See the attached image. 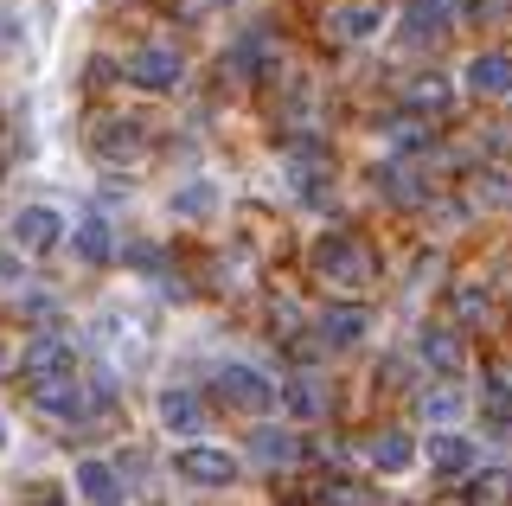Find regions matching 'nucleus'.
<instances>
[{
  "label": "nucleus",
  "instance_id": "f257e3e1",
  "mask_svg": "<svg viewBox=\"0 0 512 506\" xmlns=\"http://www.w3.org/2000/svg\"><path fill=\"white\" fill-rule=\"evenodd\" d=\"M314 270L327 276V282H340V289H365V282H372V257H365L359 237L327 231V237L314 244Z\"/></svg>",
  "mask_w": 512,
  "mask_h": 506
},
{
  "label": "nucleus",
  "instance_id": "f03ea898",
  "mask_svg": "<svg viewBox=\"0 0 512 506\" xmlns=\"http://www.w3.org/2000/svg\"><path fill=\"white\" fill-rule=\"evenodd\" d=\"M212 385H218V398H224V404L256 410V417H263V410H276V398H282V385H276V378H263L256 366H244V359H224Z\"/></svg>",
  "mask_w": 512,
  "mask_h": 506
},
{
  "label": "nucleus",
  "instance_id": "7ed1b4c3",
  "mask_svg": "<svg viewBox=\"0 0 512 506\" xmlns=\"http://www.w3.org/2000/svg\"><path fill=\"white\" fill-rule=\"evenodd\" d=\"M90 154H96V161H109V167L141 161V154H148V135H141L135 116H103V122L90 129Z\"/></svg>",
  "mask_w": 512,
  "mask_h": 506
},
{
  "label": "nucleus",
  "instance_id": "20e7f679",
  "mask_svg": "<svg viewBox=\"0 0 512 506\" xmlns=\"http://www.w3.org/2000/svg\"><path fill=\"white\" fill-rule=\"evenodd\" d=\"M128 84H141V90H180V77H186V58L173 52V45H141V52H128Z\"/></svg>",
  "mask_w": 512,
  "mask_h": 506
},
{
  "label": "nucleus",
  "instance_id": "39448f33",
  "mask_svg": "<svg viewBox=\"0 0 512 506\" xmlns=\"http://www.w3.org/2000/svg\"><path fill=\"white\" fill-rule=\"evenodd\" d=\"M58 237H64V212H58V205H20V212H13V244H20L26 257L58 250Z\"/></svg>",
  "mask_w": 512,
  "mask_h": 506
},
{
  "label": "nucleus",
  "instance_id": "423d86ee",
  "mask_svg": "<svg viewBox=\"0 0 512 506\" xmlns=\"http://www.w3.org/2000/svg\"><path fill=\"white\" fill-rule=\"evenodd\" d=\"M20 372L32 385H52V378H71V340L64 334H32L20 346Z\"/></svg>",
  "mask_w": 512,
  "mask_h": 506
},
{
  "label": "nucleus",
  "instance_id": "0eeeda50",
  "mask_svg": "<svg viewBox=\"0 0 512 506\" xmlns=\"http://www.w3.org/2000/svg\"><path fill=\"white\" fill-rule=\"evenodd\" d=\"M173 468H180L186 481H199V487H237V455L205 449V442H186V449L173 455Z\"/></svg>",
  "mask_w": 512,
  "mask_h": 506
},
{
  "label": "nucleus",
  "instance_id": "6e6552de",
  "mask_svg": "<svg viewBox=\"0 0 512 506\" xmlns=\"http://www.w3.org/2000/svg\"><path fill=\"white\" fill-rule=\"evenodd\" d=\"M468 97H487V103H506L512 97V52H474L468 71H461Z\"/></svg>",
  "mask_w": 512,
  "mask_h": 506
},
{
  "label": "nucleus",
  "instance_id": "1a4fd4ad",
  "mask_svg": "<svg viewBox=\"0 0 512 506\" xmlns=\"http://www.w3.org/2000/svg\"><path fill=\"white\" fill-rule=\"evenodd\" d=\"M372 327H378V314L365 308V302H333V308H320V340H327V346H359Z\"/></svg>",
  "mask_w": 512,
  "mask_h": 506
},
{
  "label": "nucleus",
  "instance_id": "9d476101",
  "mask_svg": "<svg viewBox=\"0 0 512 506\" xmlns=\"http://www.w3.org/2000/svg\"><path fill=\"white\" fill-rule=\"evenodd\" d=\"M416 359H423V366H436L442 378H461V366H468V346H461L455 327H423V334H416Z\"/></svg>",
  "mask_w": 512,
  "mask_h": 506
},
{
  "label": "nucleus",
  "instance_id": "9b49d317",
  "mask_svg": "<svg viewBox=\"0 0 512 506\" xmlns=\"http://www.w3.org/2000/svg\"><path fill=\"white\" fill-rule=\"evenodd\" d=\"M77 487H84V500H90V506H128L122 474L109 468L103 455H84V462H77Z\"/></svg>",
  "mask_w": 512,
  "mask_h": 506
},
{
  "label": "nucleus",
  "instance_id": "f8f14e48",
  "mask_svg": "<svg viewBox=\"0 0 512 506\" xmlns=\"http://www.w3.org/2000/svg\"><path fill=\"white\" fill-rule=\"evenodd\" d=\"M327 26H333V39H378L384 33V7L378 0H346V7H333L327 13Z\"/></svg>",
  "mask_w": 512,
  "mask_h": 506
},
{
  "label": "nucleus",
  "instance_id": "ddd939ff",
  "mask_svg": "<svg viewBox=\"0 0 512 506\" xmlns=\"http://www.w3.org/2000/svg\"><path fill=\"white\" fill-rule=\"evenodd\" d=\"M160 423H167L173 436H205V404H199V391L167 385V391H160Z\"/></svg>",
  "mask_w": 512,
  "mask_h": 506
},
{
  "label": "nucleus",
  "instance_id": "4468645a",
  "mask_svg": "<svg viewBox=\"0 0 512 506\" xmlns=\"http://www.w3.org/2000/svg\"><path fill=\"white\" fill-rule=\"evenodd\" d=\"M250 455L263 468H288V462H301V436L295 430H276V423H263V430H250Z\"/></svg>",
  "mask_w": 512,
  "mask_h": 506
},
{
  "label": "nucleus",
  "instance_id": "2eb2a0df",
  "mask_svg": "<svg viewBox=\"0 0 512 506\" xmlns=\"http://www.w3.org/2000/svg\"><path fill=\"white\" fill-rule=\"evenodd\" d=\"M224 65H231L237 77H263L269 65H276V39H269V33H244L231 52H224Z\"/></svg>",
  "mask_w": 512,
  "mask_h": 506
},
{
  "label": "nucleus",
  "instance_id": "dca6fc26",
  "mask_svg": "<svg viewBox=\"0 0 512 506\" xmlns=\"http://www.w3.org/2000/svg\"><path fill=\"white\" fill-rule=\"evenodd\" d=\"M423 455H429V468H436V474H468L474 468V442L455 436V430H436Z\"/></svg>",
  "mask_w": 512,
  "mask_h": 506
},
{
  "label": "nucleus",
  "instance_id": "f3484780",
  "mask_svg": "<svg viewBox=\"0 0 512 506\" xmlns=\"http://www.w3.org/2000/svg\"><path fill=\"white\" fill-rule=\"evenodd\" d=\"M365 455H372L378 474H404V468L416 462V442H410L404 430H378L372 442H365Z\"/></svg>",
  "mask_w": 512,
  "mask_h": 506
},
{
  "label": "nucleus",
  "instance_id": "a211bd4d",
  "mask_svg": "<svg viewBox=\"0 0 512 506\" xmlns=\"http://www.w3.org/2000/svg\"><path fill=\"white\" fill-rule=\"evenodd\" d=\"M448 20H455V0H410V7H404L410 39H442Z\"/></svg>",
  "mask_w": 512,
  "mask_h": 506
},
{
  "label": "nucleus",
  "instance_id": "6ab92c4d",
  "mask_svg": "<svg viewBox=\"0 0 512 506\" xmlns=\"http://www.w3.org/2000/svg\"><path fill=\"white\" fill-rule=\"evenodd\" d=\"M32 404L52 410V417H84V391H77V378H52V385H32Z\"/></svg>",
  "mask_w": 512,
  "mask_h": 506
},
{
  "label": "nucleus",
  "instance_id": "aec40b11",
  "mask_svg": "<svg viewBox=\"0 0 512 506\" xmlns=\"http://www.w3.org/2000/svg\"><path fill=\"white\" fill-rule=\"evenodd\" d=\"M77 250H84L90 263H109V257H116V237H109V225H103L96 212L77 218Z\"/></svg>",
  "mask_w": 512,
  "mask_h": 506
},
{
  "label": "nucleus",
  "instance_id": "412c9836",
  "mask_svg": "<svg viewBox=\"0 0 512 506\" xmlns=\"http://www.w3.org/2000/svg\"><path fill=\"white\" fill-rule=\"evenodd\" d=\"M167 205H173V218H205V212L218 205V180H192V186H180Z\"/></svg>",
  "mask_w": 512,
  "mask_h": 506
},
{
  "label": "nucleus",
  "instance_id": "4be33fe9",
  "mask_svg": "<svg viewBox=\"0 0 512 506\" xmlns=\"http://www.w3.org/2000/svg\"><path fill=\"white\" fill-rule=\"evenodd\" d=\"M282 404L295 410V417H320V410H327V391H320V378H288Z\"/></svg>",
  "mask_w": 512,
  "mask_h": 506
},
{
  "label": "nucleus",
  "instance_id": "5701e85b",
  "mask_svg": "<svg viewBox=\"0 0 512 506\" xmlns=\"http://www.w3.org/2000/svg\"><path fill=\"white\" fill-rule=\"evenodd\" d=\"M416 410H423L429 423H455L461 410H468V398H461L455 385H436V391H423V398H416Z\"/></svg>",
  "mask_w": 512,
  "mask_h": 506
},
{
  "label": "nucleus",
  "instance_id": "b1692460",
  "mask_svg": "<svg viewBox=\"0 0 512 506\" xmlns=\"http://www.w3.org/2000/svg\"><path fill=\"white\" fill-rule=\"evenodd\" d=\"M410 180H416L410 167H378L384 199H397V205H423V199H429V186H410Z\"/></svg>",
  "mask_w": 512,
  "mask_h": 506
},
{
  "label": "nucleus",
  "instance_id": "393cba45",
  "mask_svg": "<svg viewBox=\"0 0 512 506\" xmlns=\"http://www.w3.org/2000/svg\"><path fill=\"white\" fill-rule=\"evenodd\" d=\"M320 506H372V487L346 481V474H333V481H320Z\"/></svg>",
  "mask_w": 512,
  "mask_h": 506
},
{
  "label": "nucleus",
  "instance_id": "a878e982",
  "mask_svg": "<svg viewBox=\"0 0 512 506\" xmlns=\"http://www.w3.org/2000/svg\"><path fill=\"white\" fill-rule=\"evenodd\" d=\"M448 97H455V90H448L442 77H416V84H410V109H429V116H442Z\"/></svg>",
  "mask_w": 512,
  "mask_h": 506
},
{
  "label": "nucleus",
  "instance_id": "bb28decb",
  "mask_svg": "<svg viewBox=\"0 0 512 506\" xmlns=\"http://www.w3.org/2000/svg\"><path fill=\"white\" fill-rule=\"evenodd\" d=\"M487 410L512 417V378H506V372H493V378H487Z\"/></svg>",
  "mask_w": 512,
  "mask_h": 506
},
{
  "label": "nucleus",
  "instance_id": "cd10ccee",
  "mask_svg": "<svg viewBox=\"0 0 512 506\" xmlns=\"http://www.w3.org/2000/svg\"><path fill=\"white\" fill-rule=\"evenodd\" d=\"M506 474H487V481H474V500H506Z\"/></svg>",
  "mask_w": 512,
  "mask_h": 506
},
{
  "label": "nucleus",
  "instance_id": "c85d7f7f",
  "mask_svg": "<svg viewBox=\"0 0 512 506\" xmlns=\"http://www.w3.org/2000/svg\"><path fill=\"white\" fill-rule=\"evenodd\" d=\"M20 506H71V500H64V494H58V487H32V494H26Z\"/></svg>",
  "mask_w": 512,
  "mask_h": 506
},
{
  "label": "nucleus",
  "instance_id": "c756f323",
  "mask_svg": "<svg viewBox=\"0 0 512 506\" xmlns=\"http://www.w3.org/2000/svg\"><path fill=\"white\" fill-rule=\"evenodd\" d=\"M0 276H13V263H7V257H0Z\"/></svg>",
  "mask_w": 512,
  "mask_h": 506
},
{
  "label": "nucleus",
  "instance_id": "7c9ffc66",
  "mask_svg": "<svg viewBox=\"0 0 512 506\" xmlns=\"http://www.w3.org/2000/svg\"><path fill=\"white\" fill-rule=\"evenodd\" d=\"M0 173H7V154H0Z\"/></svg>",
  "mask_w": 512,
  "mask_h": 506
},
{
  "label": "nucleus",
  "instance_id": "2f4dec72",
  "mask_svg": "<svg viewBox=\"0 0 512 506\" xmlns=\"http://www.w3.org/2000/svg\"><path fill=\"white\" fill-rule=\"evenodd\" d=\"M0 442H7V430H0Z\"/></svg>",
  "mask_w": 512,
  "mask_h": 506
}]
</instances>
